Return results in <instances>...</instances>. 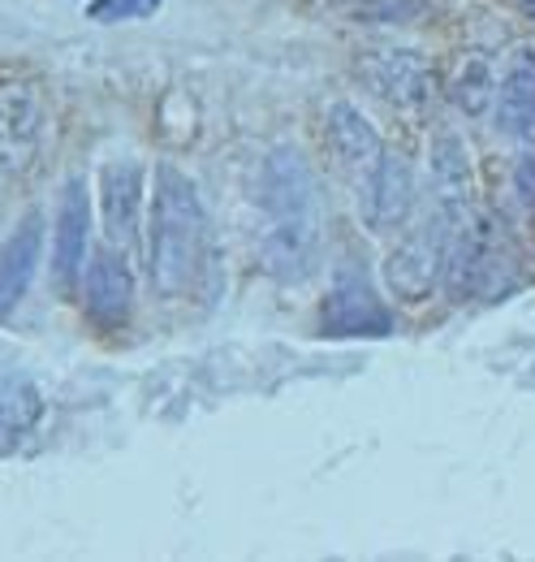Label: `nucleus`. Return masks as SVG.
Masks as SVG:
<instances>
[{
	"label": "nucleus",
	"mask_w": 535,
	"mask_h": 562,
	"mask_svg": "<svg viewBox=\"0 0 535 562\" xmlns=\"http://www.w3.org/2000/svg\"><path fill=\"white\" fill-rule=\"evenodd\" d=\"M207 260V212L200 187L173 169H156V195H151V225H147V265L151 285L160 299H182L203 273Z\"/></svg>",
	"instance_id": "nucleus-1"
},
{
	"label": "nucleus",
	"mask_w": 535,
	"mask_h": 562,
	"mask_svg": "<svg viewBox=\"0 0 535 562\" xmlns=\"http://www.w3.org/2000/svg\"><path fill=\"white\" fill-rule=\"evenodd\" d=\"M463 212L458 209H436V216L406 234L398 247L385 256V285L401 303H423L436 294V285L449 273V247L463 229Z\"/></svg>",
	"instance_id": "nucleus-2"
},
{
	"label": "nucleus",
	"mask_w": 535,
	"mask_h": 562,
	"mask_svg": "<svg viewBox=\"0 0 535 562\" xmlns=\"http://www.w3.org/2000/svg\"><path fill=\"white\" fill-rule=\"evenodd\" d=\"M44 143V95L31 82L0 87V178H22L35 169Z\"/></svg>",
	"instance_id": "nucleus-3"
},
{
	"label": "nucleus",
	"mask_w": 535,
	"mask_h": 562,
	"mask_svg": "<svg viewBox=\"0 0 535 562\" xmlns=\"http://www.w3.org/2000/svg\"><path fill=\"white\" fill-rule=\"evenodd\" d=\"M320 325L329 338H389L394 334V316L389 307L376 299V290L367 285L363 269H337L333 290L325 299Z\"/></svg>",
	"instance_id": "nucleus-4"
},
{
	"label": "nucleus",
	"mask_w": 535,
	"mask_h": 562,
	"mask_svg": "<svg viewBox=\"0 0 535 562\" xmlns=\"http://www.w3.org/2000/svg\"><path fill=\"white\" fill-rule=\"evenodd\" d=\"M410 209H414V173H410V160L401 151H380L363 169V187H358L363 225L372 234H389V229L406 225Z\"/></svg>",
	"instance_id": "nucleus-5"
},
{
	"label": "nucleus",
	"mask_w": 535,
	"mask_h": 562,
	"mask_svg": "<svg viewBox=\"0 0 535 562\" xmlns=\"http://www.w3.org/2000/svg\"><path fill=\"white\" fill-rule=\"evenodd\" d=\"M320 256V216H268L260 260L276 281H307Z\"/></svg>",
	"instance_id": "nucleus-6"
},
{
	"label": "nucleus",
	"mask_w": 535,
	"mask_h": 562,
	"mask_svg": "<svg viewBox=\"0 0 535 562\" xmlns=\"http://www.w3.org/2000/svg\"><path fill=\"white\" fill-rule=\"evenodd\" d=\"M268 216H320V187L298 147H272L264 160Z\"/></svg>",
	"instance_id": "nucleus-7"
},
{
	"label": "nucleus",
	"mask_w": 535,
	"mask_h": 562,
	"mask_svg": "<svg viewBox=\"0 0 535 562\" xmlns=\"http://www.w3.org/2000/svg\"><path fill=\"white\" fill-rule=\"evenodd\" d=\"M82 299H87V316L100 325V329H122L134 312V278L130 265L104 247L91 256L87 265V278H82Z\"/></svg>",
	"instance_id": "nucleus-8"
},
{
	"label": "nucleus",
	"mask_w": 535,
	"mask_h": 562,
	"mask_svg": "<svg viewBox=\"0 0 535 562\" xmlns=\"http://www.w3.org/2000/svg\"><path fill=\"white\" fill-rule=\"evenodd\" d=\"M363 74H367L372 91L385 95V100L398 104V109H423V104L432 100V91H436V70H432V61L419 57V53H410V48L376 53V57L363 66Z\"/></svg>",
	"instance_id": "nucleus-9"
},
{
	"label": "nucleus",
	"mask_w": 535,
	"mask_h": 562,
	"mask_svg": "<svg viewBox=\"0 0 535 562\" xmlns=\"http://www.w3.org/2000/svg\"><path fill=\"white\" fill-rule=\"evenodd\" d=\"M39 256H44V216L26 212L18 221V229L0 243V316H9L22 303V294L31 290Z\"/></svg>",
	"instance_id": "nucleus-10"
},
{
	"label": "nucleus",
	"mask_w": 535,
	"mask_h": 562,
	"mask_svg": "<svg viewBox=\"0 0 535 562\" xmlns=\"http://www.w3.org/2000/svg\"><path fill=\"white\" fill-rule=\"evenodd\" d=\"M100 212H104V234L109 243H130L143 216V169L134 160H113L100 182Z\"/></svg>",
	"instance_id": "nucleus-11"
},
{
	"label": "nucleus",
	"mask_w": 535,
	"mask_h": 562,
	"mask_svg": "<svg viewBox=\"0 0 535 562\" xmlns=\"http://www.w3.org/2000/svg\"><path fill=\"white\" fill-rule=\"evenodd\" d=\"M428 173H432V191L441 209L467 212L470 191H475V169H470L467 143L458 131H436L428 147Z\"/></svg>",
	"instance_id": "nucleus-12"
},
{
	"label": "nucleus",
	"mask_w": 535,
	"mask_h": 562,
	"mask_svg": "<svg viewBox=\"0 0 535 562\" xmlns=\"http://www.w3.org/2000/svg\"><path fill=\"white\" fill-rule=\"evenodd\" d=\"M325 135H329V151H333L345 169H354V173H363L385 151V143L376 135V126L367 122V113L354 109L350 100H337L333 109H329Z\"/></svg>",
	"instance_id": "nucleus-13"
},
{
	"label": "nucleus",
	"mask_w": 535,
	"mask_h": 562,
	"mask_svg": "<svg viewBox=\"0 0 535 562\" xmlns=\"http://www.w3.org/2000/svg\"><path fill=\"white\" fill-rule=\"evenodd\" d=\"M87 229H91V204H87V187L82 178L66 182V200H61V216H57V251H53V273L61 285L78 278V265L87 256Z\"/></svg>",
	"instance_id": "nucleus-14"
},
{
	"label": "nucleus",
	"mask_w": 535,
	"mask_h": 562,
	"mask_svg": "<svg viewBox=\"0 0 535 562\" xmlns=\"http://www.w3.org/2000/svg\"><path fill=\"white\" fill-rule=\"evenodd\" d=\"M39 420H44L39 385L26 376H0V454H13Z\"/></svg>",
	"instance_id": "nucleus-15"
},
{
	"label": "nucleus",
	"mask_w": 535,
	"mask_h": 562,
	"mask_svg": "<svg viewBox=\"0 0 535 562\" xmlns=\"http://www.w3.org/2000/svg\"><path fill=\"white\" fill-rule=\"evenodd\" d=\"M497 131L510 139L535 135V61H519L497 87Z\"/></svg>",
	"instance_id": "nucleus-16"
},
{
	"label": "nucleus",
	"mask_w": 535,
	"mask_h": 562,
	"mask_svg": "<svg viewBox=\"0 0 535 562\" xmlns=\"http://www.w3.org/2000/svg\"><path fill=\"white\" fill-rule=\"evenodd\" d=\"M454 100L467 113H483L492 104V70H488L483 57H470L467 66L458 70V78H454Z\"/></svg>",
	"instance_id": "nucleus-17"
},
{
	"label": "nucleus",
	"mask_w": 535,
	"mask_h": 562,
	"mask_svg": "<svg viewBox=\"0 0 535 562\" xmlns=\"http://www.w3.org/2000/svg\"><path fill=\"white\" fill-rule=\"evenodd\" d=\"M160 0H95L87 13L91 22H126V18H147Z\"/></svg>",
	"instance_id": "nucleus-18"
},
{
	"label": "nucleus",
	"mask_w": 535,
	"mask_h": 562,
	"mask_svg": "<svg viewBox=\"0 0 535 562\" xmlns=\"http://www.w3.org/2000/svg\"><path fill=\"white\" fill-rule=\"evenodd\" d=\"M514 191H519L523 209L535 212V147H527V151L514 160Z\"/></svg>",
	"instance_id": "nucleus-19"
}]
</instances>
